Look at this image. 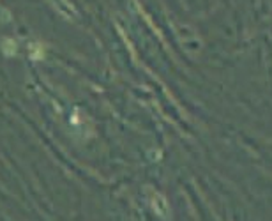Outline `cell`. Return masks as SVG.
<instances>
[]
</instances>
